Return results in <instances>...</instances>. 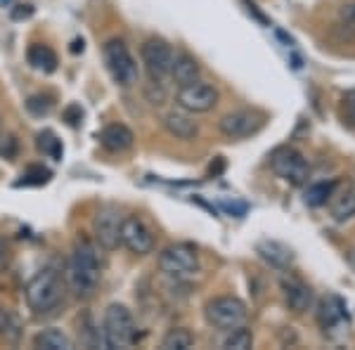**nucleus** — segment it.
Masks as SVG:
<instances>
[{"label": "nucleus", "mask_w": 355, "mask_h": 350, "mask_svg": "<svg viewBox=\"0 0 355 350\" xmlns=\"http://www.w3.org/2000/svg\"><path fill=\"white\" fill-rule=\"evenodd\" d=\"M353 216H355V192L348 189V192H343L334 199V204H331V218L336 222H346Z\"/></svg>", "instance_id": "obj_23"}, {"label": "nucleus", "mask_w": 355, "mask_h": 350, "mask_svg": "<svg viewBox=\"0 0 355 350\" xmlns=\"http://www.w3.org/2000/svg\"><path fill=\"white\" fill-rule=\"evenodd\" d=\"M318 317H320V324H322L324 329H327V326H334L343 317L341 306L336 301H322V303H320Z\"/></svg>", "instance_id": "obj_26"}, {"label": "nucleus", "mask_w": 355, "mask_h": 350, "mask_svg": "<svg viewBox=\"0 0 355 350\" xmlns=\"http://www.w3.org/2000/svg\"><path fill=\"white\" fill-rule=\"evenodd\" d=\"M33 346L38 350H71L73 341L62 329H55L53 326V329H43L41 334H36Z\"/></svg>", "instance_id": "obj_19"}, {"label": "nucleus", "mask_w": 355, "mask_h": 350, "mask_svg": "<svg viewBox=\"0 0 355 350\" xmlns=\"http://www.w3.org/2000/svg\"><path fill=\"white\" fill-rule=\"evenodd\" d=\"M334 189H336V182H315L306 189V204L318 209V206H324L334 197Z\"/></svg>", "instance_id": "obj_24"}, {"label": "nucleus", "mask_w": 355, "mask_h": 350, "mask_svg": "<svg viewBox=\"0 0 355 350\" xmlns=\"http://www.w3.org/2000/svg\"><path fill=\"white\" fill-rule=\"evenodd\" d=\"M270 166L272 170L284 180L294 182V185H303L306 177L311 175V168H308V161L303 159V154L294 147H279L272 152L270 157Z\"/></svg>", "instance_id": "obj_9"}, {"label": "nucleus", "mask_w": 355, "mask_h": 350, "mask_svg": "<svg viewBox=\"0 0 355 350\" xmlns=\"http://www.w3.org/2000/svg\"><path fill=\"white\" fill-rule=\"evenodd\" d=\"M121 222L123 218L119 213V209H114V206L100 209L93 220L95 242L107 251L119 249V244H121Z\"/></svg>", "instance_id": "obj_11"}, {"label": "nucleus", "mask_w": 355, "mask_h": 350, "mask_svg": "<svg viewBox=\"0 0 355 350\" xmlns=\"http://www.w3.org/2000/svg\"><path fill=\"white\" fill-rule=\"evenodd\" d=\"M73 53H78V50H81V53H83V41H73Z\"/></svg>", "instance_id": "obj_33"}, {"label": "nucleus", "mask_w": 355, "mask_h": 350, "mask_svg": "<svg viewBox=\"0 0 355 350\" xmlns=\"http://www.w3.org/2000/svg\"><path fill=\"white\" fill-rule=\"evenodd\" d=\"M263 123H266V119L256 109H237V112H230L220 119L218 128L227 140H244V137L259 133Z\"/></svg>", "instance_id": "obj_8"}, {"label": "nucleus", "mask_w": 355, "mask_h": 350, "mask_svg": "<svg viewBox=\"0 0 355 350\" xmlns=\"http://www.w3.org/2000/svg\"><path fill=\"white\" fill-rule=\"evenodd\" d=\"M175 102H178V107L185 109V112H190V114H206L218 105V90H216L211 83L197 81V83L185 85V88L178 90Z\"/></svg>", "instance_id": "obj_10"}, {"label": "nucleus", "mask_w": 355, "mask_h": 350, "mask_svg": "<svg viewBox=\"0 0 355 350\" xmlns=\"http://www.w3.org/2000/svg\"><path fill=\"white\" fill-rule=\"evenodd\" d=\"M199 76H202V67H199V62L194 60L192 55L180 53V55L173 57V67H171V78L175 81L178 88H185V85L197 83Z\"/></svg>", "instance_id": "obj_15"}, {"label": "nucleus", "mask_w": 355, "mask_h": 350, "mask_svg": "<svg viewBox=\"0 0 355 350\" xmlns=\"http://www.w3.org/2000/svg\"><path fill=\"white\" fill-rule=\"evenodd\" d=\"M0 5H10V0H0Z\"/></svg>", "instance_id": "obj_34"}, {"label": "nucleus", "mask_w": 355, "mask_h": 350, "mask_svg": "<svg viewBox=\"0 0 355 350\" xmlns=\"http://www.w3.org/2000/svg\"><path fill=\"white\" fill-rule=\"evenodd\" d=\"M256 254H259L270 268H277V270H287L291 265V261H294V254H291L289 246H284L279 242H270V239H266V242H261L256 246Z\"/></svg>", "instance_id": "obj_17"}, {"label": "nucleus", "mask_w": 355, "mask_h": 350, "mask_svg": "<svg viewBox=\"0 0 355 350\" xmlns=\"http://www.w3.org/2000/svg\"><path fill=\"white\" fill-rule=\"evenodd\" d=\"M251 346H254V334L244 324L227 329V336L223 338V348L225 350H249Z\"/></svg>", "instance_id": "obj_22"}, {"label": "nucleus", "mask_w": 355, "mask_h": 350, "mask_svg": "<svg viewBox=\"0 0 355 350\" xmlns=\"http://www.w3.org/2000/svg\"><path fill=\"white\" fill-rule=\"evenodd\" d=\"M282 294L289 310H294V313H306L313 306V289L308 284L299 282V279H284Z\"/></svg>", "instance_id": "obj_16"}, {"label": "nucleus", "mask_w": 355, "mask_h": 350, "mask_svg": "<svg viewBox=\"0 0 355 350\" xmlns=\"http://www.w3.org/2000/svg\"><path fill=\"white\" fill-rule=\"evenodd\" d=\"M50 180V170L43 168V166H31V168H26V173L21 175V180L17 182V187L21 185H45V182Z\"/></svg>", "instance_id": "obj_28"}, {"label": "nucleus", "mask_w": 355, "mask_h": 350, "mask_svg": "<svg viewBox=\"0 0 355 350\" xmlns=\"http://www.w3.org/2000/svg\"><path fill=\"white\" fill-rule=\"evenodd\" d=\"M341 17H343V21H346L348 26L355 28V5H348V8L341 12Z\"/></svg>", "instance_id": "obj_31"}, {"label": "nucleus", "mask_w": 355, "mask_h": 350, "mask_svg": "<svg viewBox=\"0 0 355 350\" xmlns=\"http://www.w3.org/2000/svg\"><path fill=\"white\" fill-rule=\"evenodd\" d=\"M24 10H12V19H26V17L33 15V8L31 5H21Z\"/></svg>", "instance_id": "obj_32"}, {"label": "nucleus", "mask_w": 355, "mask_h": 350, "mask_svg": "<svg viewBox=\"0 0 355 350\" xmlns=\"http://www.w3.org/2000/svg\"><path fill=\"white\" fill-rule=\"evenodd\" d=\"M135 135L128 125L123 123H110L105 130L100 133V145L112 154H123L133 147Z\"/></svg>", "instance_id": "obj_13"}, {"label": "nucleus", "mask_w": 355, "mask_h": 350, "mask_svg": "<svg viewBox=\"0 0 355 350\" xmlns=\"http://www.w3.org/2000/svg\"><path fill=\"white\" fill-rule=\"evenodd\" d=\"M341 116H343V121H346L348 125H353V128H355V90H351V93L343 95V100H341Z\"/></svg>", "instance_id": "obj_29"}, {"label": "nucleus", "mask_w": 355, "mask_h": 350, "mask_svg": "<svg viewBox=\"0 0 355 350\" xmlns=\"http://www.w3.org/2000/svg\"><path fill=\"white\" fill-rule=\"evenodd\" d=\"M36 145H38V152L45 154L48 159H53V161H62L64 147H62V140L53 133V130H43V133H38Z\"/></svg>", "instance_id": "obj_20"}, {"label": "nucleus", "mask_w": 355, "mask_h": 350, "mask_svg": "<svg viewBox=\"0 0 355 350\" xmlns=\"http://www.w3.org/2000/svg\"><path fill=\"white\" fill-rule=\"evenodd\" d=\"M102 338H105V346L114 350H125L135 343V320L130 310L121 303H112L105 310Z\"/></svg>", "instance_id": "obj_4"}, {"label": "nucleus", "mask_w": 355, "mask_h": 350, "mask_svg": "<svg viewBox=\"0 0 355 350\" xmlns=\"http://www.w3.org/2000/svg\"><path fill=\"white\" fill-rule=\"evenodd\" d=\"M0 336H3L5 341H10V343L19 341V336H21L19 317H17L10 308H3V306H0Z\"/></svg>", "instance_id": "obj_21"}, {"label": "nucleus", "mask_w": 355, "mask_h": 350, "mask_svg": "<svg viewBox=\"0 0 355 350\" xmlns=\"http://www.w3.org/2000/svg\"><path fill=\"white\" fill-rule=\"evenodd\" d=\"M100 277L102 263L100 256H97V249L90 242H85V239L76 242L67 265V279L71 291L78 298H90L95 294L97 284H100Z\"/></svg>", "instance_id": "obj_1"}, {"label": "nucleus", "mask_w": 355, "mask_h": 350, "mask_svg": "<svg viewBox=\"0 0 355 350\" xmlns=\"http://www.w3.org/2000/svg\"><path fill=\"white\" fill-rule=\"evenodd\" d=\"M164 128L168 130L171 135L178 137V140H194L199 135V125L197 121L190 116V112L180 109V112H168L164 116Z\"/></svg>", "instance_id": "obj_14"}, {"label": "nucleus", "mask_w": 355, "mask_h": 350, "mask_svg": "<svg viewBox=\"0 0 355 350\" xmlns=\"http://www.w3.org/2000/svg\"><path fill=\"white\" fill-rule=\"evenodd\" d=\"M55 102L50 95H31L26 100V112L31 114V116H48L50 112H53Z\"/></svg>", "instance_id": "obj_27"}, {"label": "nucleus", "mask_w": 355, "mask_h": 350, "mask_svg": "<svg viewBox=\"0 0 355 350\" xmlns=\"http://www.w3.org/2000/svg\"><path fill=\"white\" fill-rule=\"evenodd\" d=\"M8 261H10V249H8V244H5V239L0 237V272L8 268Z\"/></svg>", "instance_id": "obj_30"}, {"label": "nucleus", "mask_w": 355, "mask_h": 350, "mask_svg": "<svg viewBox=\"0 0 355 350\" xmlns=\"http://www.w3.org/2000/svg\"><path fill=\"white\" fill-rule=\"evenodd\" d=\"M194 343V336L187 329H171L168 334L162 338L164 350H190Z\"/></svg>", "instance_id": "obj_25"}, {"label": "nucleus", "mask_w": 355, "mask_h": 350, "mask_svg": "<svg viewBox=\"0 0 355 350\" xmlns=\"http://www.w3.org/2000/svg\"><path fill=\"white\" fill-rule=\"evenodd\" d=\"M26 62L36 69V71H43V73H53L57 69V55L48 45H41V43H33L31 48L26 50Z\"/></svg>", "instance_id": "obj_18"}, {"label": "nucleus", "mask_w": 355, "mask_h": 350, "mask_svg": "<svg viewBox=\"0 0 355 350\" xmlns=\"http://www.w3.org/2000/svg\"><path fill=\"white\" fill-rule=\"evenodd\" d=\"M24 296L26 306L36 315H50L60 308L62 298H64V282L53 268H45L28 279Z\"/></svg>", "instance_id": "obj_2"}, {"label": "nucleus", "mask_w": 355, "mask_h": 350, "mask_svg": "<svg viewBox=\"0 0 355 350\" xmlns=\"http://www.w3.org/2000/svg\"><path fill=\"white\" fill-rule=\"evenodd\" d=\"M173 48L162 38H150V41L142 43L140 48V60L145 67L147 76L152 83H164L171 76V67H173Z\"/></svg>", "instance_id": "obj_6"}, {"label": "nucleus", "mask_w": 355, "mask_h": 350, "mask_svg": "<svg viewBox=\"0 0 355 350\" xmlns=\"http://www.w3.org/2000/svg\"><path fill=\"white\" fill-rule=\"evenodd\" d=\"M206 322H209L214 329H234V326H242L249 320V308H246L244 301L234 296H218L214 301L206 303L204 308Z\"/></svg>", "instance_id": "obj_5"}, {"label": "nucleus", "mask_w": 355, "mask_h": 350, "mask_svg": "<svg viewBox=\"0 0 355 350\" xmlns=\"http://www.w3.org/2000/svg\"><path fill=\"white\" fill-rule=\"evenodd\" d=\"M159 268L168 277H192L199 272V254L190 244H173L162 251Z\"/></svg>", "instance_id": "obj_7"}, {"label": "nucleus", "mask_w": 355, "mask_h": 350, "mask_svg": "<svg viewBox=\"0 0 355 350\" xmlns=\"http://www.w3.org/2000/svg\"><path fill=\"white\" fill-rule=\"evenodd\" d=\"M102 60H105V67L110 71L112 81L121 85V88H133L140 81V69H137L135 57L121 38H112V41L105 43Z\"/></svg>", "instance_id": "obj_3"}, {"label": "nucleus", "mask_w": 355, "mask_h": 350, "mask_svg": "<svg viewBox=\"0 0 355 350\" xmlns=\"http://www.w3.org/2000/svg\"><path fill=\"white\" fill-rule=\"evenodd\" d=\"M121 244L130 254L147 256V254H152V249H154V234L140 218L130 216V218H123V222H121Z\"/></svg>", "instance_id": "obj_12"}]
</instances>
